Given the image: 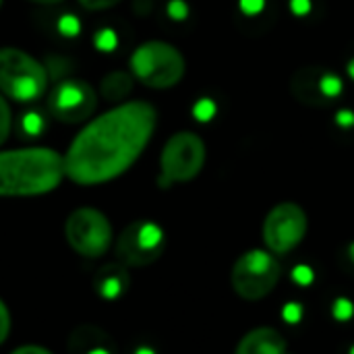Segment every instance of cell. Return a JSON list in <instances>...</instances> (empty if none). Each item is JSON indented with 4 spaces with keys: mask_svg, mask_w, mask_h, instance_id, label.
I'll return each instance as SVG.
<instances>
[{
    "mask_svg": "<svg viewBox=\"0 0 354 354\" xmlns=\"http://www.w3.org/2000/svg\"><path fill=\"white\" fill-rule=\"evenodd\" d=\"M158 127L149 102L131 100L89 120L64 153V176L81 187L122 176L145 151Z\"/></svg>",
    "mask_w": 354,
    "mask_h": 354,
    "instance_id": "obj_1",
    "label": "cell"
},
{
    "mask_svg": "<svg viewBox=\"0 0 354 354\" xmlns=\"http://www.w3.org/2000/svg\"><path fill=\"white\" fill-rule=\"evenodd\" d=\"M64 178V156L50 147L0 151V197L52 193Z\"/></svg>",
    "mask_w": 354,
    "mask_h": 354,
    "instance_id": "obj_2",
    "label": "cell"
},
{
    "mask_svg": "<svg viewBox=\"0 0 354 354\" xmlns=\"http://www.w3.org/2000/svg\"><path fill=\"white\" fill-rule=\"evenodd\" d=\"M135 81L151 89H170L185 77L187 62L183 52L162 39H151L137 46L129 58Z\"/></svg>",
    "mask_w": 354,
    "mask_h": 354,
    "instance_id": "obj_3",
    "label": "cell"
},
{
    "mask_svg": "<svg viewBox=\"0 0 354 354\" xmlns=\"http://www.w3.org/2000/svg\"><path fill=\"white\" fill-rule=\"evenodd\" d=\"M48 89L46 66L19 48H0V93L19 104L39 100Z\"/></svg>",
    "mask_w": 354,
    "mask_h": 354,
    "instance_id": "obj_4",
    "label": "cell"
},
{
    "mask_svg": "<svg viewBox=\"0 0 354 354\" xmlns=\"http://www.w3.org/2000/svg\"><path fill=\"white\" fill-rule=\"evenodd\" d=\"M207 147L205 141L193 131H178L174 133L162 153H160V176L158 185L168 189L172 185L193 180L205 166Z\"/></svg>",
    "mask_w": 354,
    "mask_h": 354,
    "instance_id": "obj_5",
    "label": "cell"
},
{
    "mask_svg": "<svg viewBox=\"0 0 354 354\" xmlns=\"http://www.w3.org/2000/svg\"><path fill=\"white\" fill-rule=\"evenodd\" d=\"M282 268L272 251L253 249L241 255L232 268L230 280L234 292L245 301H261L278 286Z\"/></svg>",
    "mask_w": 354,
    "mask_h": 354,
    "instance_id": "obj_6",
    "label": "cell"
},
{
    "mask_svg": "<svg viewBox=\"0 0 354 354\" xmlns=\"http://www.w3.org/2000/svg\"><path fill=\"white\" fill-rule=\"evenodd\" d=\"M66 243L75 253L87 259H97L112 247L114 234L110 220L95 207H79L64 222Z\"/></svg>",
    "mask_w": 354,
    "mask_h": 354,
    "instance_id": "obj_7",
    "label": "cell"
},
{
    "mask_svg": "<svg viewBox=\"0 0 354 354\" xmlns=\"http://www.w3.org/2000/svg\"><path fill=\"white\" fill-rule=\"evenodd\" d=\"M166 249V234L151 220L131 222L116 239V257L127 268H147L156 263Z\"/></svg>",
    "mask_w": 354,
    "mask_h": 354,
    "instance_id": "obj_8",
    "label": "cell"
},
{
    "mask_svg": "<svg viewBox=\"0 0 354 354\" xmlns=\"http://www.w3.org/2000/svg\"><path fill=\"white\" fill-rule=\"evenodd\" d=\"M309 228L305 209L299 203L284 201L270 209L263 222V241L274 255H286L297 249Z\"/></svg>",
    "mask_w": 354,
    "mask_h": 354,
    "instance_id": "obj_9",
    "label": "cell"
},
{
    "mask_svg": "<svg viewBox=\"0 0 354 354\" xmlns=\"http://www.w3.org/2000/svg\"><path fill=\"white\" fill-rule=\"evenodd\" d=\"M97 106L95 89L81 79H64L48 93V112L54 120L64 124H79L87 120Z\"/></svg>",
    "mask_w": 354,
    "mask_h": 354,
    "instance_id": "obj_10",
    "label": "cell"
},
{
    "mask_svg": "<svg viewBox=\"0 0 354 354\" xmlns=\"http://www.w3.org/2000/svg\"><path fill=\"white\" fill-rule=\"evenodd\" d=\"M322 75H324V68L319 66H301L290 79V93L295 95V100L311 108L328 106L330 100L324 93Z\"/></svg>",
    "mask_w": 354,
    "mask_h": 354,
    "instance_id": "obj_11",
    "label": "cell"
},
{
    "mask_svg": "<svg viewBox=\"0 0 354 354\" xmlns=\"http://www.w3.org/2000/svg\"><path fill=\"white\" fill-rule=\"evenodd\" d=\"M131 286V276H129V268L118 263H108L104 266L95 278H93V288L95 292L106 299V301H116L120 299Z\"/></svg>",
    "mask_w": 354,
    "mask_h": 354,
    "instance_id": "obj_12",
    "label": "cell"
},
{
    "mask_svg": "<svg viewBox=\"0 0 354 354\" xmlns=\"http://www.w3.org/2000/svg\"><path fill=\"white\" fill-rule=\"evenodd\" d=\"M234 354H286V340L274 328H257L239 342Z\"/></svg>",
    "mask_w": 354,
    "mask_h": 354,
    "instance_id": "obj_13",
    "label": "cell"
},
{
    "mask_svg": "<svg viewBox=\"0 0 354 354\" xmlns=\"http://www.w3.org/2000/svg\"><path fill=\"white\" fill-rule=\"evenodd\" d=\"M108 340L110 338L102 330L83 326L73 334L71 351H73V354H114Z\"/></svg>",
    "mask_w": 354,
    "mask_h": 354,
    "instance_id": "obj_14",
    "label": "cell"
},
{
    "mask_svg": "<svg viewBox=\"0 0 354 354\" xmlns=\"http://www.w3.org/2000/svg\"><path fill=\"white\" fill-rule=\"evenodd\" d=\"M133 85H135V77L131 73H124V71H114V73H108L102 83H100V93L106 102H114V104H122L131 91H133Z\"/></svg>",
    "mask_w": 354,
    "mask_h": 354,
    "instance_id": "obj_15",
    "label": "cell"
},
{
    "mask_svg": "<svg viewBox=\"0 0 354 354\" xmlns=\"http://www.w3.org/2000/svg\"><path fill=\"white\" fill-rule=\"evenodd\" d=\"M218 112V106L212 97H201L195 106H193V116L199 120V122H209Z\"/></svg>",
    "mask_w": 354,
    "mask_h": 354,
    "instance_id": "obj_16",
    "label": "cell"
},
{
    "mask_svg": "<svg viewBox=\"0 0 354 354\" xmlns=\"http://www.w3.org/2000/svg\"><path fill=\"white\" fill-rule=\"evenodd\" d=\"M10 131H12V112L6 97L0 93V145L8 139Z\"/></svg>",
    "mask_w": 354,
    "mask_h": 354,
    "instance_id": "obj_17",
    "label": "cell"
},
{
    "mask_svg": "<svg viewBox=\"0 0 354 354\" xmlns=\"http://www.w3.org/2000/svg\"><path fill=\"white\" fill-rule=\"evenodd\" d=\"M93 44H95V48L102 50V52H112V50L116 48L118 39H116V33H114L112 29H102V31L95 33Z\"/></svg>",
    "mask_w": 354,
    "mask_h": 354,
    "instance_id": "obj_18",
    "label": "cell"
},
{
    "mask_svg": "<svg viewBox=\"0 0 354 354\" xmlns=\"http://www.w3.org/2000/svg\"><path fill=\"white\" fill-rule=\"evenodd\" d=\"M21 127H23V131L27 133V135H39L41 131H44V127H46V120L37 114V112H29V114H25L23 116V122H21Z\"/></svg>",
    "mask_w": 354,
    "mask_h": 354,
    "instance_id": "obj_19",
    "label": "cell"
},
{
    "mask_svg": "<svg viewBox=\"0 0 354 354\" xmlns=\"http://www.w3.org/2000/svg\"><path fill=\"white\" fill-rule=\"evenodd\" d=\"M58 31L66 37H75L81 31V21L75 15H64L58 23Z\"/></svg>",
    "mask_w": 354,
    "mask_h": 354,
    "instance_id": "obj_20",
    "label": "cell"
},
{
    "mask_svg": "<svg viewBox=\"0 0 354 354\" xmlns=\"http://www.w3.org/2000/svg\"><path fill=\"white\" fill-rule=\"evenodd\" d=\"M166 10H168V17L174 21H185L189 17V6L185 0H170Z\"/></svg>",
    "mask_w": 354,
    "mask_h": 354,
    "instance_id": "obj_21",
    "label": "cell"
},
{
    "mask_svg": "<svg viewBox=\"0 0 354 354\" xmlns=\"http://www.w3.org/2000/svg\"><path fill=\"white\" fill-rule=\"evenodd\" d=\"M8 334H10V311L4 305V301L0 299V346L6 342Z\"/></svg>",
    "mask_w": 354,
    "mask_h": 354,
    "instance_id": "obj_22",
    "label": "cell"
},
{
    "mask_svg": "<svg viewBox=\"0 0 354 354\" xmlns=\"http://www.w3.org/2000/svg\"><path fill=\"white\" fill-rule=\"evenodd\" d=\"M79 2H81V6L87 8V10H106V8L116 6V4L122 2V0H79Z\"/></svg>",
    "mask_w": 354,
    "mask_h": 354,
    "instance_id": "obj_23",
    "label": "cell"
},
{
    "mask_svg": "<svg viewBox=\"0 0 354 354\" xmlns=\"http://www.w3.org/2000/svg\"><path fill=\"white\" fill-rule=\"evenodd\" d=\"M239 4H241V10L245 15H257V12H261L266 2L263 0H241Z\"/></svg>",
    "mask_w": 354,
    "mask_h": 354,
    "instance_id": "obj_24",
    "label": "cell"
},
{
    "mask_svg": "<svg viewBox=\"0 0 354 354\" xmlns=\"http://www.w3.org/2000/svg\"><path fill=\"white\" fill-rule=\"evenodd\" d=\"M290 10L297 17H305L311 10V0H290Z\"/></svg>",
    "mask_w": 354,
    "mask_h": 354,
    "instance_id": "obj_25",
    "label": "cell"
},
{
    "mask_svg": "<svg viewBox=\"0 0 354 354\" xmlns=\"http://www.w3.org/2000/svg\"><path fill=\"white\" fill-rule=\"evenodd\" d=\"M340 261H342V268H344L346 272L354 274V243H351V245L344 249V253H342Z\"/></svg>",
    "mask_w": 354,
    "mask_h": 354,
    "instance_id": "obj_26",
    "label": "cell"
},
{
    "mask_svg": "<svg viewBox=\"0 0 354 354\" xmlns=\"http://www.w3.org/2000/svg\"><path fill=\"white\" fill-rule=\"evenodd\" d=\"M336 124H338V127H344V129L353 127L354 124L353 110H340V112L336 114Z\"/></svg>",
    "mask_w": 354,
    "mask_h": 354,
    "instance_id": "obj_27",
    "label": "cell"
},
{
    "mask_svg": "<svg viewBox=\"0 0 354 354\" xmlns=\"http://www.w3.org/2000/svg\"><path fill=\"white\" fill-rule=\"evenodd\" d=\"M10 354H54L52 351L44 348V346H35V344H25V346H19L15 348Z\"/></svg>",
    "mask_w": 354,
    "mask_h": 354,
    "instance_id": "obj_28",
    "label": "cell"
},
{
    "mask_svg": "<svg viewBox=\"0 0 354 354\" xmlns=\"http://www.w3.org/2000/svg\"><path fill=\"white\" fill-rule=\"evenodd\" d=\"M346 305H348L346 301H338V303H336V307H346ZM351 315H353V309H346V311H344V309H340V311L336 309V317L346 319V317H351Z\"/></svg>",
    "mask_w": 354,
    "mask_h": 354,
    "instance_id": "obj_29",
    "label": "cell"
},
{
    "mask_svg": "<svg viewBox=\"0 0 354 354\" xmlns=\"http://www.w3.org/2000/svg\"><path fill=\"white\" fill-rule=\"evenodd\" d=\"M29 2H35V4H56L60 0H29Z\"/></svg>",
    "mask_w": 354,
    "mask_h": 354,
    "instance_id": "obj_30",
    "label": "cell"
},
{
    "mask_svg": "<svg viewBox=\"0 0 354 354\" xmlns=\"http://www.w3.org/2000/svg\"><path fill=\"white\" fill-rule=\"evenodd\" d=\"M348 75H351V79H354V58L348 60Z\"/></svg>",
    "mask_w": 354,
    "mask_h": 354,
    "instance_id": "obj_31",
    "label": "cell"
},
{
    "mask_svg": "<svg viewBox=\"0 0 354 354\" xmlns=\"http://www.w3.org/2000/svg\"><path fill=\"white\" fill-rule=\"evenodd\" d=\"M135 354H153V351H149V348H139Z\"/></svg>",
    "mask_w": 354,
    "mask_h": 354,
    "instance_id": "obj_32",
    "label": "cell"
},
{
    "mask_svg": "<svg viewBox=\"0 0 354 354\" xmlns=\"http://www.w3.org/2000/svg\"><path fill=\"white\" fill-rule=\"evenodd\" d=\"M0 6H2V0H0Z\"/></svg>",
    "mask_w": 354,
    "mask_h": 354,
    "instance_id": "obj_33",
    "label": "cell"
}]
</instances>
